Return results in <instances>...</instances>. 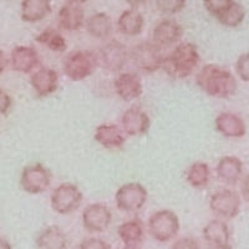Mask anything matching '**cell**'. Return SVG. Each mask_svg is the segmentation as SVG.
<instances>
[{
  "instance_id": "1",
  "label": "cell",
  "mask_w": 249,
  "mask_h": 249,
  "mask_svg": "<svg viewBox=\"0 0 249 249\" xmlns=\"http://www.w3.org/2000/svg\"><path fill=\"white\" fill-rule=\"evenodd\" d=\"M198 88L214 99H230L237 92V79L227 69L215 64H207L196 76Z\"/></svg>"
},
{
  "instance_id": "2",
  "label": "cell",
  "mask_w": 249,
  "mask_h": 249,
  "mask_svg": "<svg viewBox=\"0 0 249 249\" xmlns=\"http://www.w3.org/2000/svg\"><path fill=\"white\" fill-rule=\"evenodd\" d=\"M201 62L198 48L192 43H181L164 57L162 69L173 79H186L195 72Z\"/></svg>"
},
{
  "instance_id": "3",
  "label": "cell",
  "mask_w": 249,
  "mask_h": 249,
  "mask_svg": "<svg viewBox=\"0 0 249 249\" xmlns=\"http://www.w3.org/2000/svg\"><path fill=\"white\" fill-rule=\"evenodd\" d=\"M97 55L91 50L71 51L62 60V72L71 81H82L96 71Z\"/></svg>"
},
{
  "instance_id": "4",
  "label": "cell",
  "mask_w": 249,
  "mask_h": 249,
  "mask_svg": "<svg viewBox=\"0 0 249 249\" xmlns=\"http://www.w3.org/2000/svg\"><path fill=\"white\" fill-rule=\"evenodd\" d=\"M162 48L153 41H141L130 49V61L142 72L152 74L162 69L164 61Z\"/></svg>"
},
{
  "instance_id": "5",
  "label": "cell",
  "mask_w": 249,
  "mask_h": 249,
  "mask_svg": "<svg viewBox=\"0 0 249 249\" xmlns=\"http://www.w3.org/2000/svg\"><path fill=\"white\" fill-rule=\"evenodd\" d=\"M148 232L157 242L166 243L178 234L181 224L178 215L173 211L160 210L148 218Z\"/></svg>"
},
{
  "instance_id": "6",
  "label": "cell",
  "mask_w": 249,
  "mask_h": 249,
  "mask_svg": "<svg viewBox=\"0 0 249 249\" xmlns=\"http://www.w3.org/2000/svg\"><path fill=\"white\" fill-rule=\"evenodd\" d=\"M99 66L111 74H120L130 61V50L119 40H110L99 49L97 53Z\"/></svg>"
},
{
  "instance_id": "7",
  "label": "cell",
  "mask_w": 249,
  "mask_h": 249,
  "mask_svg": "<svg viewBox=\"0 0 249 249\" xmlns=\"http://www.w3.org/2000/svg\"><path fill=\"white\" fill-rule=\"evenodd\" d=\"M84 201V193L74 183H61L54 188L50 196V206L57 214H70L80 208Z\"/></svg>"
},
{
  "instance_id": "8",
  "label": "cell",
  "mask_w": 249,
  "mask_h": 249,
  "mask_svg": "<svg viewBox=\"0 0 249 249\" xmlns=\"http://www.w3.org/2000/svg\"><path fill=\"white\" fill-rule=\"evenodd\" d=\"M148 198L146 187L140 182H127L124 183L115 195V202L120 211L126 213L139 212L143 208Z\"/></svg>"
},
{
  "instance_id": "9",
  "label": "cell",
  "mask_w": 249,
  "mask_h": 249,
  "mask_svg": "<svg viewBox=\"0 0 249 249\" xmlns=\"http://www.w3.org/2000/svg\"><path fill=\"white\" fill-rule=\"evenodd\" d=\"M53 175L43 163H31L25 166L20 173V187L29 195L45 192L51 184Z\"/></svg>"
},
{
  "instance_id": "10",
  "label": "cell",
  "mask_w": 249,
  "mask_h": 249,
  "mask_svg": "<svg viewBox=\"0 0 249 249\" xmlns=\"http://www.w3.org/2000/svg\"><path fill=\"white\" fill-rule=\"evenodd\" d=\"M242 196L234 190L224 188L213 193L210 198V210L221 219H233L241 212Z\"/></svg>"
},
{
  "instance_id": "11",
  "label": "cell",
  "mask_w": 249,
  "mask_h": 249,
  "mask_svg": "<svg viewBox=\"0 0 249 249\" xmlns=\"http://www.w3.org/2000/svg\"><path fill=\"white\" fill-rule=\"evenodd\" d=\"M82 226L90 233L105 232L112 222V212L106 204L91 203L82 211Z\"/></svg>"
},
{
  "instance_id": "12",
  "label": "cell",
  "mask_w": 249,
  "mask_h": 249,
  "mask_svg": "<svg viewBox=\"0 0 249 249\" xmlns=\"http://www.w3.org/2000/svg\"><path fill=\"white\" fill-rule=\"evenodd\" d=\"M113 90L124 102H131L141 97L143 92L142 79L136 72H120L113 81Z\"/></svg>"
},
{
  "instance_id": "13",
  "label": "cell",
  "mask_w": 249,
  "mask_h": 249,
  "mask_svg": "<svg viewBox=\"0 0 249 249\" xmlns=\"http://www.w3.org/2000/svg\"><path fill=\"white\" fill-rule=\"evenodd\" d=\"M121 128L128 136H143L150 131L151 119L142 108L130 107L122 113Z\"/></svg>"
},
{
  "instance_id": "14",
  "label": "cell",
  "mask_w": 249,
  "mask_h": 249,
  "mask_svg": "<svg viewBox=\"0 0 249 249\" xmlns=\"http://www.w3.org/2000/svg\"><path fill=\"white\" fill-rule=\"evenodd\" d=\"M9 65L13 71L20 74H30L40 65V56L33 46L18 45L10 53Z\"/></svg>"
},
{
  "instance_id": "15",
  "label": "cell",
  "mask_w": 249,
  "mask_h": 249,
  "mask_svg": "<svg viewBox=\"0 0 249 249\" xmlns=\"http://www.w3.org/2000/svg\"><path fill=\"white\" fill-rule=\"evenodd\" d=\"M215 130L227 139H242L246 136L247 124L238 113L224 111L214 120Z\"/></svg>"
},
{
  "instance_id": "16",
  "label": "cell",
  "mask_w": 249,
  "mask_h": 249,
  "mask_svg": "<svg viewBox=\"0 0 249 249\" xmlns=\"http://www.w3.org/2000/svg\"><path fill=\"white\" fill-rule=\"evenodd\" d=\"M30 85L39 97H48L59 88V74L50 68H40L30 75Z\"/></svg>"
},
{
  "instance_id": "17",
  "label": "cell",
  "mask_w": 249,
  "mask_h": 249,
  "mask_svg": "<svg viewBox=\"0 0 249 249\" xmlns=\"http://www.w3.org/2000/svg\"><path fill=\"white\" fill-rule=\"evenodd\" d=\"M183 29L176 20L163 19L157 23L152 31V41L157 45L171 46L175 45L182 39Z\"/></svg>"
},
{
  "instance_id": "18",
  "label": "cell",
  "mask_w": 249,
  "mask_h": 249,
  "mask_svg": "<svg viewBox=\"0 0 249 249\" xmlns=\"http://www.w3.org/2000/svg\"><path fill=\"white\" fill-rule=\"evenodd\" d=\"M93 139L104 148L107 150H121L124 146V132L115 124H102L95 128Z\"/></svg>"
},
{
  "instance_id": "19",
  "label": "cell",
  "mask_w": 249,
  "mask_h": 249,
  "mask_svg": "<svg viewBox=\"0 0 249 249\" xmlns=\"http://www.w3.org/2000/svg\"><path fill=\"white\" fill-rule=\"evenodd\" d=\"M218 179L228 186H235L243 175V162L235 156H223L215 167Z\"/></svg>"
},
{
  "instance_id": "20",
  "label": "cell",
  "mask_w": 249,
  "mask_h": 249,
  "mask_svg": "<svg viewBox=\"0 0 249 249\" xmlns=\"http://www.w3.org/2000/svg\"><path fill=\"white\" fill-rule=\"evenodd\" d=\"M57 25L61 30L77 31L85 25V13L77 4L68 3L57 13Z\"/></svg>"
},
{
  "instance_id": "21",
  "label": "cell",
  "mask_w": 249,
  "mask_h": 249,
  "mask_svg": "<svg viewBox=\"0 0 249 249\" xmlns=\"http://www.w3.org/2000/svg\"><path fill=\"white\" fill-rule=\"evenodd\" d=\"M51 12V0H23L20 6V17L25 23H39Z\"/></svg>"
},
{
  "instance_id": "22",
  "label": "cell",
  "mask_w": 249,
  "mask_h": 249,
  "mask_svg": "<svg viewBox=\"0 0 249 249\" xmlns=\"http://www.w3.org/2000/svg\"><path fill=\"white\" fill-rule=\"evenodd\" d=\"M37 249H68V235L57 226H49L37 234Z\"/></svg>"
},
{
  "instance_id": "23",
  "label": "cell",
  "mask_w": 249,
  "mask_h": 249,
  "mask_svg": "<svg viewBox=\"0 0 249 249\" xmlns=\"http://www.w3.org/2000/svg\"><path fill=\"white\" fill-rule=\"evenodd\" d=\"M117 29L122 35L137 36L144 29V18L136 9H126L117 19Z\"/></svg>"
},
{
  "instance_id": "24",
  "label": "cell",
  "mask_w": 249,
  "mask_h": 249,
  "mask_svg": "<svg viewBox=\"0 0 249 249\" xmlns=\"http://www.w3.org/2000/svg\"><path fill=\"white\" fill-rule=\"evenodd\" d=\"M86 31L95 39L106 40L113 33V21L106 13H96L91 15L85 23Z\"/></svg>"
},
{
  "instance_id": "25",
  "label": "cell",
  "mask_w": 249,
  "mask_h": 249,
  "mask_svg": "<svg viewBox=\"0 0 249 249\" xmlns=\"http://www.w3.org/2000/svg\"><path fill=\"white\" fill-rule=\"evenodd\" d=\"M117 234L122 243L127 247H137L142 243L144 237V227L139 218L124 222L117 228Z\"/></svg>"
},
{
  "instance_id": "26",
  "label": "cell",
  "mask_w": 249,
  "mask_h": 249,
  "mask_svg": "<svg viewBox=\"0 0 249 249\" xmlns=\"http://www.w3.org/2000/svg\"><path fill=\"white\" fill-rule=\"evenodd\" d=\"M202 234L204 241L210 244H228L231 239L230 227L221 218L208 222L204 226Z\"/></svg>"
},
{
  "instance_id": "27",
  "label": "cell",
  "mask_w": 249,
  "mask_h": 249,
  "mask_svg": "<svg viewBox=\"0 0 249 249\" xmlns=\"http://www.w3.org/2000/svg\"><path fill=\"white\" fill-rule=\"evenodd\" d=\"M186 181L196 190H203L211 181V168L202 161L193 162L186 171Z\"/></svg>"
},
{
  "instance_id": "28",
  "label": "cell",
  "mask_w": 249,
  "mask_h": 249,
  "mask_svg": "<svg viewBox=\"0 0 249 249\" xmlns=\"http://www.w3.org/2000/svg\"><path fill=\"white\" fill-rule=\"evenodd\" d=\"M35 40L40 45L45 46L46 49L54 51V53H65L66 49H68L66 39L62 36L59 30L54 28H48L43 30L35 37Z\"/></svg>"
},
{
  "instance_id": "29",
  "label": "cell",
  "mask_w": 249,
  "mask_h": 249,
  "mask_svg": "<svg viewBox=\"0 0 249 249\" xmlns=\"http://www.w3.org/2000/svg\"><path fill=\"white\" fill-rule=\"evenodd\" d=\"M246 14L247 12L244 6L242 4L234 1L228 8V10L223 15L218 18L217 20L222 25L226 26V28H238V26L243 23L244 19H246Z\"/></svg>"
},
{
  "instance_id": "30",
  "label": "cell",
  "mask_w": 249,
  "mask_h": 249,
  "mask_svg": "<svg viewBox=\"0 0 249 249\" xmlns=\"http://www.w3.org/2000/svg\"><path fill=\"white\" fill-rule=\"evenodd\" d=\"M187 4V0H156L159 12L166 15H175L181 13Z\"/></svg>"
},
{
  "instance_id": "31",
  "label": "cell",
  "mask_w": 249,
  "mask_h": 249,
  "mask_svg": "<svg viewBox=\"0 0 249 249\" xmlns=\"http://www.w3.org/2000/svg\"><path fill=\"white\" fill-rule=\"evenodd\" d=\"M233 3H234V0H203L206 10L215 19L223 15Z\"/></svg>"
},
{
  "instance_id": "32",
  "label": "cell",
  "mask_w": 249,
  "mask_h": 249,
  "mask_svg": "<svg viewBox=\"0 0 249 249\" xmlns=\"http://www.w3.org/2000/svg\"><path fill=\"white\" fill-rule=\"evenodd\" d=\"M235 74L244 82H249V53L239 55L235 61Z\"/></svg>"
},
{
  "instance_id": "33",
  "label": "cell",
  "mask_w": 249,
  "mask_h": 249,
  "mask_svg": "<svg viewBox=\"0 0 249 249\" xmlns=\"http://www.w3.org/2000/svg\"><path fill=\"white\" fill-rule=\"evenodd\" d=\"M79 249H112L110 243L101 238L89 237L82 239L81 243L79 244Z\"/></svg>"
},
{
  "instance_id": "34",
  "label": "cell",
  "mask_w": 249,
  "mask_h": 249,
  "mask_svg": "<svg viewBox=\"0 0 249 249\" xmlns=\"http://www.w3.org/2000/svg\"><path fill=\"white\" fill-rule=\"evenodd\" d=\"M171 249H201V247L196 238L182 237L172 244Z\"/></svg>"
},
{
  "instance_id": "35",
  "label": "cell",
  "mask_w": 249,
  "mask_h": 249,
  "mask_svg": "<svg viewBox=\"0 0 249 249\" xmlns=\"http://www.w3.org/2000/svg\"><path fill=\"white\" fill-rule=\"evenodd\" d=\"M13 99L5 90L0 89V116H5L12 110Z\"/></svg>"
},
{
  "instance_id": "36",
  "label": "cell",
  "mask_w": 249,
  "mask_h": 249,
  "mask_svg": "<svg viewBox=\"0 0 249 249\" xmlns=\"http://www.w3.org/2000/svg\"><path fill=\"white\" fill-rule=\"evenodd\" d=\"M241 196L247 203H249V175H247L243 178V181H242Z\"/></svg>"
},
{
  "instance_id": "37",
  "label": "cell",
  "mask_w": 249,
  "mask_h": 249,
  "mask_svg": "<svg viewBox=\"0 0 249 249\" xmlns=\"http://www.w3.org/2000/svg\"><path fill=\"white\" fill-rule=\"evenodd\" d=\"M8 59L5 56V53L3 50H0V75L5 71L6 66H8Z\"/></svg>"
},
{
  "instance_id": "38",
  "label": "cell",
  "mask_w": 249,
  "mask_h": 249,
  "mask_svg": "<svg viewBox=\"0 0 249 249\" xmlns=\"http://www.w3.org/2000/svg\"><path fill=\"white\" fill-rule=\"evenodd\" d=\"M124 1H126L128 5H131V8L136 9V8H139V6L144 5V4L147 3L148 0H124Z\"/></svg>"
},
{
  "instance_id": "39",
  "label": "cell",
  "mask_w": 249,
  "mask_h": 249,
  "mask_svg": "<svg viewBox=\"0 0 249 249\" xmlns=\"http://www.w3.org/2000/svg\"><path fill=\"white\" fill-rule=\"evenodd\" d=\"M207 249H233L230 243L228 244H210Z\"/></svg>"
},
{
  "instance_id": "40",
  "label": "cell",
  "mask_w": 249,
  "mask_h": 249,
  "mask_svg": "<svg viewBox=\"0 0 249 249\" xmlns=\"http://www.w3.org/2000/svg\"><path fill=\"white\" fill-rule=\"evenodd\" d=\"M0 249H13L12 244L6 241L5 238L0 237Z\"/></svg>"
},
{
  "instance_id": "41",
  "label": "cell",
  "mask_w": 249,
  "mask_h": 249,
  "mask_svg": "<svg viewBox=\"0 0 249 249\" xmlns=\"http://www.w3.org/2000/svg\"><path fill=\"white\" fill-rule=\"evenodd\" d=\"M68 1L71 4H77V5H80V4L86 3V1H89V0H68Z\"/></svg>"
},
{
  "instance_id": "42",
  "label": "cell",
  "mask_w": 249,
  "mask_h": 249,
  "mask_svg": "<svg viewBox=\"0 0 249 249\" xmlns=\"http://www.w3.org/2000/svg\"><path fill=\"white\" fill-rule=\"evenodd\" d=\"M121 249H137L136 247H127V246H124V248H121Z\"/></svg>"
}]
</instances>
